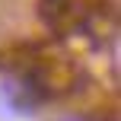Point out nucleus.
<instances>
[{"label": "nucleus", "mask_w": 121, "mask_h": 121, "mask_svg": "<svg viewBox=\"0 0 121 121\" xmlns=\"http://www.w3.org/2000/svg\"><path fill=\"white\" fill-rule=\"evenodd\" d=\"M92 6H102L99 0H38V16L48 29L60 32H80L89 26Z\"/></svg>", "instance_id": "obj_1"}, {"label": "nucleus", "mask_w": 121, "mask_h": 121, "mask_svg": "<svg viewBox=\"0 0 121 121\" xmlns=\"http://www.w3.org/2000/svg\"><path fill=\"white\" fill-rule=\"evenodd\" d=\"M57 121H92V118H83V115H70V118H57Z\"/></svg>", "instance_id": "obj_2"}]
</instances>
